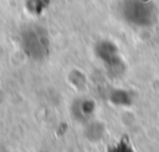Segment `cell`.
I'll return each instance as SVG.
<instances>
[{
	"instance_id": "cell-1",
	"label": "cell",
	"mask_w": 159,
	"mask_h": 152,
	"mask_svg": "<svg viewBox=\"0 0 159 152\" xmlns=\"http://www.w3.org/2000/svg\"><path fill=\"white\" fill-rule=\"evenodd\" d=\"M108 152H135L134 148L129 145L128 140H120L108 148Z\"/></svg>"
}]
</instances>
